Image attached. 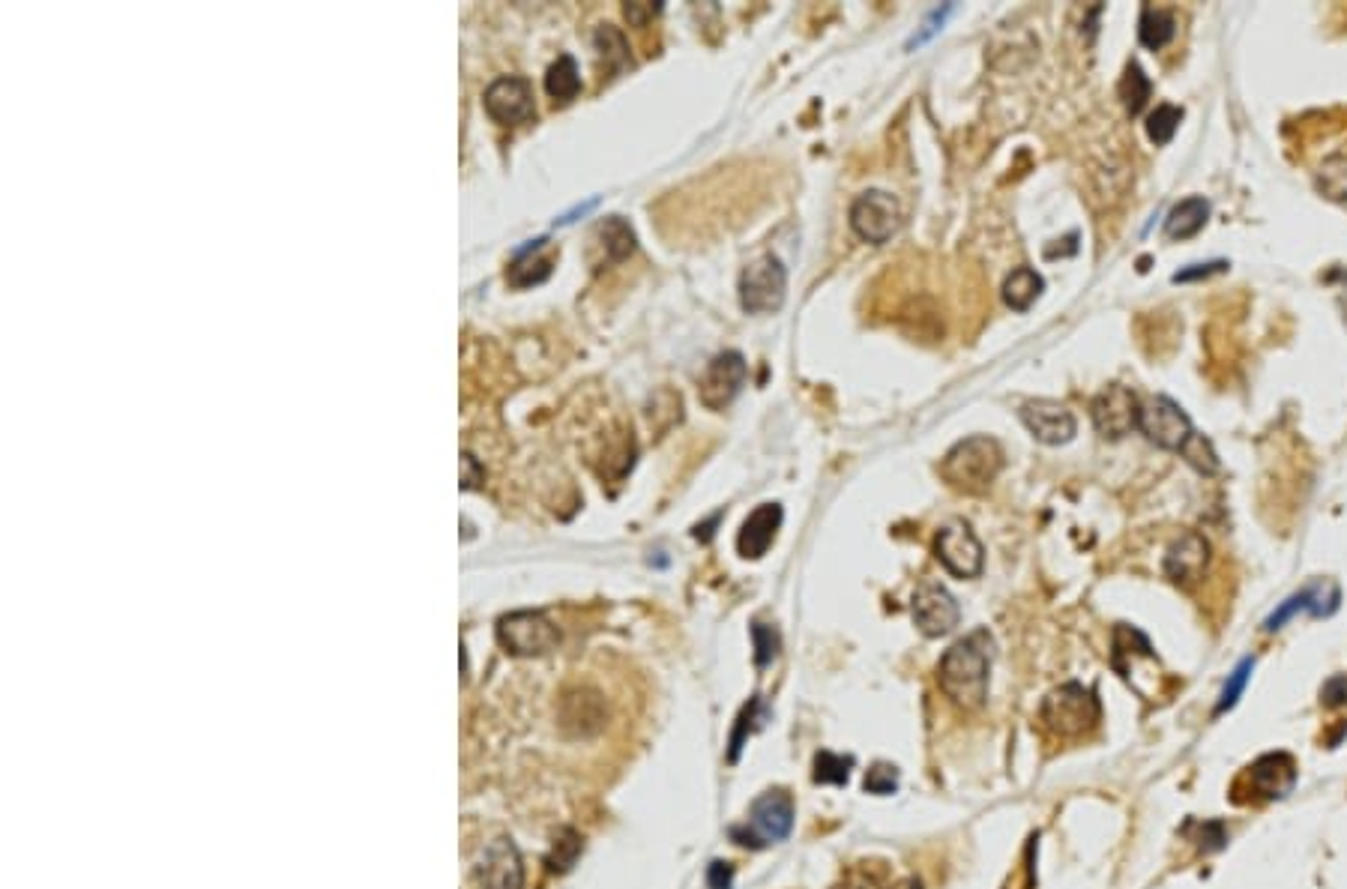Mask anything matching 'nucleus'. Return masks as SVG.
<instances>
[{
    "label": "nucleus",
    "instance_id": "obj_1",
    "mask_svg": "<svg viewBox=\"0 0 1347 889\" xmlns=\"http://www.w3.org/2000/svg\"><path fill=\"white\" fill-rule=\"evenodd\" d=\"M994 641L986 629L970 632L968 639L955 641L941 656L938 683L943 695L964 713H977L989 701V671Z\"/></svg>",
    "mask_w": 1347,
    "mask_h": 889
},
{
    "label": "nucleus",
    "instance_id": "obj_2",
    "mask_svg": "<svg viewBox=\"0 0 1347 889\" xmlns=\"http://www.w3.org/2000/svg\"><path fill=\"white\" fill-rule=\"evenodd\" d=\"M1000 471H1003V450L989 435L964 437L941 462L943 483L961 494L989 492Z\"/></svg>",
    "mask_w": 1347,
    "mask_h": 889
},
{
    "label": "nucleus",
    "instance_id": "obj_3",
    "mask_svg": "<svg viewBox=\"0 0 1347 889\" xmlns=\"http://www.w3.org/2000/svg\"><path fill=\"white\" fill-rule=\"evenodd\" d=\"M1102 722V704L1090 686L1063 683L1051 689L1039 707V725L1057 740H1081Z\"/></svg>",
    "mask_w": 1347,
    "mask_h": 889
},
{
    "label": "nucleus",
    "instance_id": "obj_4",
    "mask_svg": "<svg viewBox=\"0 0 1347 889\" xmlns=\"http://www.w3.org/2000/svg\"><path fill=\"white\" fill-rule=\"evenodd\" d=\"M1299 779L1297 758L1290 752H1267L1251 761L1231 782V800L1237 806H1264L1285 800Z\"/></svg>",
    "mask_w": 1347,
    "mask_h": 889
},
{
    "label": "nucleus",
    "instance_id": "obj_5",
    "mask_svg": "<svg viewBox=\"0 0 1347 889\" xmlns=\"http://www.w3.org/2000/svg\"><path fill=\"white\" fill-rule=\"evenodd\" d=\"M794 797L785 788H770L752 802L746 827H734L731 839L743 848H766L775 841H785L794 830Z\"/></svg>",
    "mask_w": 1347,
    "mask_h": 889
},
{
    "label": "nucleus",
    "instance_id": "obj_6",
    "mask_svg": "<svg viewBox=\"0 0 1347 889\" xmlns=\"http://www.w3.org/2000/svg\"><path fill=\"white\" fill-rule=\"evenodd\" d=\"M788 270L775 255H764L740 273V306L749 315H773L785 306Z\"/></svg>",
    "mask_w": 1347,
    "mask_h": 889
},
{
    "label": "nucleus",
    "instance_id": "obj_7",
    "mask_svg": "<svg viewBox=\"0 0 1347 889\" xmlns=\"http://www.w3.org/2000/svg\"><path fill=\"white\" fill-rule=\"evenodd\" d=\"M1138 428L1145 432L1150 444H1156L1159 450H1168V453H1182L1186 444L1195 437L1189 414L1168 396H1156L1141 405Z\"/></svg>",
    "mask_w": 1347,
    "mask_h": 889
},
{
    "label": "nucleus",
    "instance_id": "obj_8",
    "mask_svg": "<svg viewBox=\"0 0 1347 889\" xmlns=\"http://www.w3.org/2000/svg\"><path fill=\"white\" fill-rule=\"evenodd\" d=\"M851 228L860 240L874 243V246L890 243L902 228V207L890 192H881V189L863 192L851 207Z\"/></svg>",
    "mask_w": 1347,
    "mask_h": 889
},
{
    "label": "nucleus",
    "instance_id": "obj_9",
    "mask_svg": "<svg viewBox=\"0 0 1347 889\" xmlns=\"http://www.w3.org/2000/svg\"><path fill=\"white\" fill-rule=\"evenodd\" d=\"M497 639L515 656H543L557 644V626L539 611H515L501 620Z\"/></svg>",
    "mask_w": 1347,
    "mask_h": 889
},
{
    "label": "nucleus",
    "instance_id": "obj_10",
    "mask_svg": "<svg viewBox=\"0 0 1347 889\" xmlns=\"http://www.w3.org/2000/svg\"><path fill=\"white\" fill-rule=\"evenodd\" d=\"M1090 416L1093 426L1106 441H1120V437L1132 435L1138 428V416H1141V402L1132 389L1123 384H1111L1090 405Z\"/></svg>",
    "mask_w": 1347,
    "mask_h": 889
},
{
    "label": "nucleus",
    "instance_id": "obj_11",
    "mask_svg": "<svg viewBox=\"0 0 1347 889\" xmlns=\"http://www.w3.org/2000/svg\"><path fill=\"white\" fill-rule=\"evenodd\" d=\"M934 554L955 579H977L982 566H986L982 542L977 540V533L970 531V524L964 522H952L941 527V533L934 536Z\"/></svg>",
    "mask_w": 1347,
    "mask_h": 889
},
{
    "label": "nucleus",
    "instance_id": "obj_12",
    "mask_svg": "<svg viewBox=\"0 0 1347 889\" xmlns=\"http://www.w3.org/2000/svg\"><path fill=\"white\" fill-rule=\"evenodd\" d=\"M746 377L749 368L743 354H737V350L719 354L707 366L704 377H701V402H704L710 411H725V407L740 396V389L746 387Z\"/></svg>",
    "mask_w": 1347,
    "mask_h": 889
},
{
    "label": "nucleus",
    "instance_id": "obj_13",
    "mask_svg": "<svg viewBox=\"0 0 1347 889\" xmlns=\"http://www.w3.org/2000/svg\"><path fill=\"white\" fill-rule=\"evenodd\" d=\"M961 609L950 590L938 584V581H925L917 596H913V623L922 635L929 639H941L950 635L952 629L959 626Z\"/></svg>",
    "mask_w": 1347,
    "mask_h": 889
},
{
    "label": "nucleus",
    "instance_id": "obj_14",
    "mask_svg": "<svg viewBox=\"0 0 1347 889\" xmlns=\"http://www.w3.org/2000/svg\"><path fill=\"white\" fill-rule=\"evenodd\" d=\"M1210 566V542L1204 540V533L1186 531L1168 545L1165 554V579L1177 584V587H1192L1204 579V572Z\"/></svg>",
    "mask_w": 1347,
    "mask_h": 889
},
{
    "label": "nucleus",
    "instance_id": "obj_15",
    "mask_svg": "<svg viewBox=\"0 0 1347 889\" xmlns=\"http://www.w3.org/2000/svg\"><path fill=\"white\" fill-rule=\"evenodd\" d=\"M485 111L495 117L501 126L527 124L536 115L531 81L522 76L497 78L495 85L485 90Z\"/></svg>",
    "mask_w": 1347,
    "mask_h": 889
},
{
    "label": "nucleus",
    "instance_id": "obj_16",
    "mask_svg": "<svg viewBox=\"0 0 1347 889\" xmlns=\"http://www.w3.org/2000/svg\"><path fill=\"white\" fill-rule=\"evenodd\" d=\"M1021 423L1028 426V432L1037 437L1039 444L1063 446L1076 437V416L1069 414L1067 407L1048 402V398H1037V402H1024L1021 405Z\"/></svg>",
    "mask_w": 1347,
    "mask_h": 889
},
{
    "label": "nucleus",
    "instance_id": "obj_17",
    "mask_svg": "<svg viewBox=\"0 0 1347 889\" xmlns=\"http://www.w3.org/2000/svg\"><path fill=\"white\" fill-rule=\"evenodd\" d=\"M782 518H785V513H782V506H779V503H761L755 513L749 515L746 522H743V527H740V536H737L740 557H746V561H757V557H764L766 549L773 545L775 533H779V527H782Z\"/></svg>",
    "mask_w": 1347,
    "mask_h": 889
},
{
    "label": "nucleus",
    "instance_id": "obj_18",
    "mask_svg": "<svg viewBox=\"0 0 1347 889\" xmlns=\"http://www.w3.org/2000/svg\"><path fill=\"white\" fill-rule=\"evenodd\" d=\"M483 883L485 889H522V860L506 839L495 841L485 853Z\"/></svg>",
    "mask_w": 1347,
    "mask_h": 889
},
{
    "label": "nucleus",
    "instance_id": "obj_19",
    "mask_svg": "<svg viewBox=\"0 0 1347 889\" xmlns=\"http://www.w3.org/2000/svg\"><path fill=\"white\" fill-rule=\"evenodd\" d=\"M1207 219H1210V201L1201 198V195L1186 198V201L1177 204L1171 214H1168V219H1165V237H1168V240H1189V237L1201 231Z\"/></svg>",
    "mask_w": 1347,
    "mask_h": 889
},
{
    "label": "nucleus",
    "instance_id": "obj_20",
    "mask_svg": "<svg viewBox=\"0 0 1347 889\" xmlns=\"http://www.w3.org/2000/svg\"><path fill=\"white\" fill-rule=\"evenodd\" d=\"M1046 290V279L1039 276L1033 267H1018L1003 281V303L1009 309L1028 312L1033 303L1039 300V294Z\"/></svg>",
    "mask_w": 1347,
    "mask_h": 889
},
{
    "label": "nucleus",
    "instance_id": "obj_21",
    "mask_svg": "<svg viewBox=\"0 0 1347 889\" xmlns=\"http://www.w3.org/2000/svg\"><path fill=\"white\" fill-rule=\"evenodd\" d=\"M545 243L548 240H534L518 251V258H515V264L509 267V281H513L515 288H531V285H539V281L552 276V258H543V255H539Z\"/></svg>",
    "mask_w": 1347,
    "mask_h": 889
},
{
    "label": "nucleus",
    "instance_id": "obj_22",
    "mask_svg": "<svg viewBox=\"0 0 1347 889\" xmlns=\"http://www.w3.org/2000/svg\"><path fill=\"white\" fill-rule=\"evenodd\" d=\"M1173 33H1177V21H1173V16L1168 10H1159V7H1145L1141 10V19H1138V39H1141V46L1150 51H1159L1165 49L1168 42L1173 39Z\"/></svg>",
    "mask_w": 1347,
    "mask_h": 889
},
{
    "label": "nucleus",
    "instance_id": "obj_23",
    "mask_svg": "<svg viewBox=\"0 0 1347 889\" xmlns=\"http://www.w3.org/2000/svg\"><path fill=\"white\" fill-rule=\"evenodd\" d=\"M766 719H770V707L764 704V698L761 695L752 698V701L740 710L737 725H734V734H731V745H727V764H737L740 749L746 743V737L755 734L757 728H764Z\"/></svg>",
    "mask_w": 1347,
    "mask_h": 889
},
{
    "label": "nucleus",
    "instance_id": "obj_24",
    "mask_svg": "<svg viewBox=\"0 0 1347 889\" xmlns=\"http://www.w3.org/2000/svg\"><path fill=\"white\" fill-rule=\"evenodd\" d=\"M545 90H548V97H552L554 102H573V99L578 97L582 76H578V67H575V60L569 58V55H563V58H557L552 67H548Z\"/></svg>",
    "mask_w": 1347,
    "mask_h": 889
},
{
    "label": "nucleus",
    "instance_id": "obj_25",
    "mask_svg": "<svg viewBox=\"0 0 1347 889\" xmlns=\"http://www.w3.org/2000/svg\"><path fill=\"white\" fill-rule=\"evenodd\" d=\"M596 237H600V246L602 251H605V264L623 261V258H630L632 251H635V234H632V228L623 223L621 216L605 219V223L600 225Z\"/></svg>",
    "mask_w": 1347,
    "mask_h": 889
},
{
    "label": "nucleus",
    "instance_id": "obj_26",
    "mask_svg": "<svg viewBox=\"0 0 1347 889\" xmlns=\"http://www.w3.org/2000/svg\"><path fill=\"white\" fill-rule=\"evenodd\" d=\"M1117 93H1120V102H1123L1126 115L1138 117L1141 111H1145L1147 102H1150V97H1153V81L1145 76V69L1138 67V63H1129L1123 72V78H1120V88H1117Z\"/></svg>",
    "mask_w": 1347,
    "mask_h": 889
},
{
    "label": "nucleus",
    "instance_id": "obj_27",
    "mask_svg": "<svg viewBox=\"0 0 1347 889\" xmlns=\"http://www.w3.org/2000/svg\"><path fill=\"white\" fill-rule=\"evenodd\" d=\"M1318 192L1329 201H1347V156H1327L1318 171Z\"/></svg>",
    "mask_w": 1347,
    "mask_h": 889
},
{
    "label": "nucleus",
    "instance_id": "obj_28",
    "mask_svg": "<svg viewBox=\"0 0 1347 889\" xmlns=\"http://www.w3.org/2000/svg\"><path fill=\"white\" fill-rule=\"evenodd\" d=\"M851 770H853V758L851 754H833V752H818L814 754V784H848V779H851Z\"/></svg>",
    "mask_w": 1347,
    "mask_h": 889
},
{
    "label": "nucleus",
    "instance_id": "obj_29",
    "mask_svg": "<svg viewBox=\"0 0 1347 889\" xmlns=\"http://www.w3.org/2000/svg\"><path fill=\"white\" fill-rule=\"evenodd\" d=\"M1180 124L1182 108L1162 102V106H1156V111H1150V117H1147V136H1150V141H1153L1156 147H1162L1177 136Z\"/></svg>",
    "mask_w": 1347,
    "mask_h": 889
},
{
    "label": "nucleus",
    "instance_id": "obj_30",
    "mask_svg": "<svg viewBox=\"0 0 1347 889\" xmlns=\"http://www.w3.org/2000/svg\"><path fill=\"white\" fill-rule=\"evenodd\" d=\"M1315 600H1318V587H1309V590H1303V593H1297V596H1290V600L1285 602L1279 611H1272L1270 618H1267V629L1276 632V629L1285 626V623H1288L1297 611H1311V614H1320L1318 602Z\"/></svg>",
    "mask_w": 1347,
    "mask_h": 889
},
{
    "label": "nucleus",
    "instance_id": "obj_31",
    "mask_svg": "<svg viewBox=\"0 0 1347 889\" xmlns=\"http://www.w3.org/2000/svg\"><path fill=\"white\" fill-rule=\"evenodd\" d=\"M1251 668H1255V659H1242L1240 665L1234 668L1231 674H1228V683H1225V689H1221V698L1219 704H1216V713H1225V710H1231L1237 701H1240V695L1246 692V683H1249L1251 676Z\"/></svg>",
    "mask_w": 1347,
    "mask_h": 889
},
{
    "label": "nucleus",
    "instance_id": "obj_32",
    "mask_svg": "<svg viewBox=\"0 0 1347 889\" xmlns=\"http://www.w3.org/2000/svg\"><path fill=\"white\" fill-rule=\"evenodd\" d=\"M1182 458L1192 464L1195 471H1201V474H1219V455H1216V450H1212V444L1207 441V437L1195 435L1189 444H1186V450H1182Z\"/></svg>",
    "mask_w": 1347,
    "mask_h": 889
},
{
    "label": "nucleus",
    "instance_id": "obj_33",
    "mask_svg": "<svg viewBox=\"0 0 1347 889\" xmlns=\"http://www.w3.org/2000/svg\"><path fill=\"white\" fill-rule=\"evenodd\" d=\"M752 641H755V665L757 668H766L775 656H779L782 639H779V632H775L773 626H766V623H752Z\"/></svg>",
    "mask_w": 1347,
    "mask_h": 889
},
{
    "label": "nucleus",
    "instance_id": "obj_34",
    "mask_svg": "<svg viewBox=\"0 0 1347 889\" xmlns=\"http://www.w3.org/2000/svg\"><path fill=\"white\" fill-rule=\"evenodd\" d=\"M863 788L869 793H874V797H887V793H892L895 788H899V767L892 764H874L869 773H865L863 779Z\"/></svg>",
    "mask_w": 1347,
    "mask_h": 889
},
{
    "label": "nucleus",
    "instance_id": "obj_35",
    "mask_svg": "<svg viewBox=\"0 0 1347 889\" xmlns=\"http://www.w3.org/2000/svg\"><path fill=\"white\" fill-rule=\"evenodd\" d=\"M1195 841L1201 844L1204 853H1212V851H1219V848H1225V841H1228V830H1225V823L1221 821H1207L1198 827V836H1195Z\"/></svg>",
    "mask_w": 1347,
    "mask_h": 889
},
{
    "label": "nucleus",
    "instance_id": "obj_36",
    "mask_svg": "<svg viewBox=\"0 0 1347 889\" xmlns=\"http://www.w3.org/2000/svg\"><path fill=\"white\" fill-rule=\"evenodd\" d=\"M1320 704L1327 707V710H1341V707H1347V676L1345 674L1333 676V680L1324 683V689H1320Z\"/></svg>",
    "mask_w": 1347,
    "mask_h": 889
},
{
    "label": "nucleus",
    "instance_id": "obj_37",
    "mask_svg": "<svg viewBox=\"0 0 1347 889\" xmlns=\"http://www.w3.org/2000/svg\"><path fill=\"white\" fill-rule=\"evenodd\" d=\"M731 883H734V866L731 862H710L707 869V887L710 889H731Z\"/></svg>",
    "mask_w": 1347,
    "mask_h": 889
},
{
    "label": "nucleus",
    "instance_id": "obj_38",
    "mask_svg": "<svg viewBox=\"0 0 1347 889\" xmlns=\"http://www.w3.org/2000/svg\"><path fill=\"white\" fill-rule=\"evenodd\" d=\"M1225 270H1228V261L1192 264V267H1189V270L1173 273V281H1195V279H1207V276H1212V273H1225Z\"/></svg>",
    "mask_w": 1347,
    "mask_h": 889
},
{
    "label": "nucleus",
    "instance_id": "obj_39",
    "mask_svg": "<svg viewBox=\"0 0 1347 889\" xmlns=\"http://www.w3.org/2000/svg\"><path fill=\"white\" fill-rule=\"evenodd\" d=\"M660 10V3H626V7H623V16H626L630 24H635V28H644Z\"/></svg>",
    "mask_w": 1347,
    "mask_h": 889
},
{
    "label": "nucleus",
    "instance_id": "obj_40",
    "mask_svg": "<svg viewBox=\"0 0 1347 889\" xmlns=\"http://www.w3.org/2000/svg\"><path fill=\"white\" fill-rule=\"evenodd\" d=\"M842 889H887V883H883L881 878H874L872 871L856 869L851 871V878L844 880Z\"/></svg>",
    "mask_w": 1347,
    "mask_h": 889
},
{
    "label": "nucleus",
    "instance_id": "obj_41",
    "mask_svg": "<svg viewBox=\"0 0 1347 889\" xmlns=\"http://www.w3.org/2000/svg\"><path fill=\"white\" fill-rule=\"evenodd\" d=\"M719 518H722V513L713 515V518H710L707 524H699V527L692 531V533H695V540H701V542L713 540V527H716V524H719Z\"/></svg>",
    "mask_w": 1347,
    "mask_h": 889
}]
</instances>
